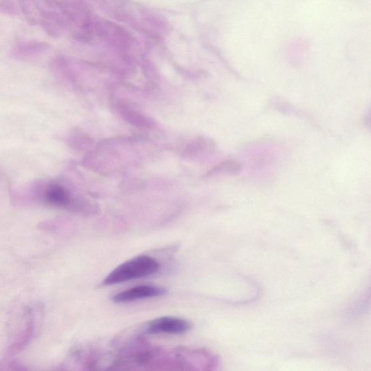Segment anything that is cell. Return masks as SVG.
Here are the masks:
<instances>
[{
    "instance_id": "4",
    "label": "cell",
    "mask_w": 371,
    "mask_h": 371,
    "mask_svg": "<svg viewBox=\"0 0 371 371\" xmlns=\"http://www.w3.org/2000/svg\"><path fill=\"white\" fill-rule=\"evenodd\" d=\"M44 195L45 200L52 205L75 211L80 210L79 202H76L70 191L61 185H49L45 191Z\"/></svg>"
},
{
    "instance_id": "6",
    "label": "cell",
    "mask_w": 371,
    "mask_h": 371,
    "mask_svg": "<svg viewBox=\"0 0 371 371\" xmlns=\"http://www.w3.org/2000/svg\"><path fill=\"white\" fill-rule=\"evenodd\" d=\"M242 169L241 164L236 160H229L221 164L217 165L208 174L214 173H228L237 174L240 172Z\"/></svg>"
},
{
    "instance_id": "3",
    "label": "cell",
    "mask_w": 371,
    "mask_h": 371,
    "mask_svg": "<svg viewBox=\"0 0 371 371\" xmlns=\"http://www.w3.org/2000/svg\"><path fill=\"white\" fill-rule=\"evenodd\" d=\"M167 293L164 288L153 285H140L115 295L116 304H129L136 300L159 297Z\"/></svg>"
},
{
    "instance_id": "2",
    "label": "cell",
    "mask_w": 371,
    "mask_h": 371,
    "mask_svg": "<svg viewBox=\"0 0 371 371\" xmlns=\"http://www.w3.org/2000/svg\"><path fill=\"white\" fill-rule=\"evenodd\" d=\"M190 328V324L184 319L162 317L150 321L147 326L146 332L149 335H180L188 332Z\"/></svg>"
},
{
    "instance_id": "1",
    "label": "cell",
    "mask_w": 371,
    "mask_h": 371,
    "mask_svg": "<svg viewBox=\"0 0 371 371\" xmlns=\"http://www.w3.org/2000/svg\"><path fill=\"white\" fill-rule=\"evenodd\" d=\"M158 260L147 255L135 257L109 273L104 279L103 286H111L152 276L160 269Z\"/></svg>"
},
{
    "instance_id": "5",
    "label": "cell",
    "mask_w": 371,
    "mask_h": 371,
    "mask_svg": "<svg viewBox=\"0 0 371 371\" xmlns=\"http://www.w3.org/2000/svg\"><path fill=\"white\" fill-rule=\"evenodd\" d=\"M214 148L212 140L206 137L200 136L190 141L183 152V156L188 158H197L203 156L205 153H209Z\"/></svg>"
}]
</instances>
